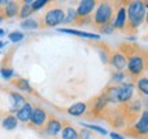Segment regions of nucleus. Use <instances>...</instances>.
<instances>
[{
	"mask_svg": "<svg viewBox=\"0 0 148 139\" xmlns=\"http://www.w3.org/2000/svg\"><path fill=\"white\" fill-rule=\"evenodd\" d=\"M95 7H96V1H93V0H84V1L79 3L78 8L75 11H77V15L78 17H86L93 11Z\"/></svg>",
	"mask_w": 148,
	"mask_h": 139,
	"instance_id": "7",
	"label": "nucleus"
},
{
	"mask_svg": "<svg viewBox=\"0 0 148 139\" xmlns=\"http://www.w3.org/2000/svg\"><path fill=\"white\" fill-rule=\"evenodd\" d=\"M62 139H79V135L73 127H66L62 131Z\"/></svg>",
	"mask_w": 148,
	"mask_h": 139,
	"instance_id": "19",
	"label": "nucleus"
},
{
	"mask_svg": "<svg viewBox=\"0 0 148 139\" xmlns=\"http://www.w3.org/2000/svg\"><path fill=\"white\" fill-rule=\"evenodd\" d=\"M64 17H66V14H64V11L62 8H52L44 17V25L49 28L56 26L59 24L64 22V19H66Z\"/></svg>",
	"mask_w": 148,
	"mask_h": 139,
	"instance_id": "3",
	"label": "nucleus"
},
{
	"mask_svg": "<svg viewBox=\"0 0 148 139\" xmlns=\"http://www.w3.org/2000/svg\"><path fill=\"white\" fill-rule=\"evenodd\" d=\"M145 19H147V24H148V11H147V15H145Z\"/></svg>",
	"mask_w": 148,
	"mask_h": 139,
	"instance_id": "34",
	"label": "nucleus"
},
{
	"mask_svg": "<svg viewBox=\"0 0 148 139\" xmlns=\"http://www.w3.org/2000/svg\"><path fill=\"white\" fill-rule=\"evenodd\" d=\"M126 21H127L126 10H125L123 7H121V8L118 10V12H116V15H115V21H114V28H115V29H123V26H125Z\"/></svg>",
	"mask_w": 148,
	"mask_h": 139,
	"instance_id": "14",
	"label": "nucleus"
},
{
	"mask_svg": "<svg viewBox=\"0 0 148 139\" xmlns=\"http://www.w3.org/2000/svg\"><path fill=\"white\" fill-rule=\"evenodd\" d=\"M59 32L69 33V35H74V36H79V37H85V39H93V40L100 39V36H99V35H96V33L82 32V30H75V29H59Z\"/></svg>",
	"mask_w": 148,
	"mask_h": 139,
	"instance_id": "13",
	"label": "nucleus"
},
{
	"mask_svg": "<svg viewBox=\"0 0 148 139\" xmlns=\"http://www.w3.org/2000/svg\"><path fill=\"white\" fill-rule=\"evenodd\" d=\"M134 132L136 135H147L148 134V110L143 112L141 117L138 118V121L134 124Z\"/></svg>",
	"mask_w": 148,
	"mask_h": 139,
	"instance_id": "6",
	"label": "nucleus"
},
{
	"mask_svg": "<svg viewBox=\"0 0 148 139\" xmlns=\"http://www.w3.org/2000/svg\"><path fill=\"white\" fill-rule=\"evenodd\" d=\"M8 39H10L12 43H18V41H21L22 39H23V33L21 32H11L8 35Z\"/></svg>",
	"mask_w": 148,
	"mask_h": 139,
	"instance_id": "24",
	"label": "nucleus"
},
{
	"mask_svg": "<svg viewBox=\"0 0 148 139\" xmlns=\"http://www.w3.org/2000/svg\"><path fill=\"white\" fill-rule=\"evenodd\" d=\"M126 14L129 28L137 29L144 22V18L147 15V6L143 1H132V3H129Z\"/></svg>",
	"mask_w": 148,
	"mask_h": 139,
	"instance_id": "1",
	"label": "nucleus"
},
{
	"mask_svg": "<svg viewBox=\"0 0 148 139\" xmlns=\"http://www.w3.org/2000/svg\"><path fill=\"white\" fill-rule=\"evenodd\" d=\"M1 21H3V17H1V15H0V22H1Z\"/></svg>",
	"mask_w": 148,
	"mask_h": 139,
	"instance_id": "36",
	"label": "nucleus"
},
{
	"mask_svg": "<svg viewBox=\"0 0 148 139\" xmlns=\"http://www.w3.org/2000/svg\"><path fill=\"white\" fill-rule=\"evenodd\" d=\"M60 129H62V124H60V121H59V120H56V118H51V120L48 121V124H47V132H48V135L55 136V135L58 134Z\"/></svg>",
	"mask_w": 148,
	"mask_h": 139,
	"instance_id": "16",
	"label": "nucleus"
},
{
	"mask_svg": "<svg viewBox=\"0 0 148 139\" xmlns=\"http://www.w3.org/2000/svg\"><path fill=\"white\" fill-rule=\"evenodd\" d=\"M127 69L132 76H138L144 69V59L140 55H132L127 61Z\"/></svg>",
	"mask_w": 148,
	"mask_h": 139,
	"instance_id": "4",
	"label": "nucleus"
},
{
	"mask_svg": "<svg viewBox=\"0 0 148 139\" xmlns=\"http://www.w3.org/2000/svg\"><path fill=\"white\" fill-rule=\"evenodd\" d=\"M48 1L47 0H37V1H32V8L33 11H36V10H40L41 7H44V6L47 4Z\"/></svg>",
	"mask_w": 148,
	"mask_h": 139,
	"instance_id": "25",
	"label": "nucleus"
},
{
	"mask_svg": "<svg viewBox=\"0 0 148 139\" xmlns=\"http://www.w3.org/2000/svg\"><path fill=\"white\" fill-rule=\"evenodd\" d=\"M77 18V11H74L73 8H69V11H67V18L64 19V22H71L74 21Z\"/></svg>",
	"mask_w": 148,
	"mask_h": 139,
	"instance_id": "28",
	"label": "nucleus"
},
{
	"mask_svg": "<svg viewBox=\"0 0 148 139\" xmlns=\"http://www.w3.org/2000/svg\"><path fill=\"white\" fill-rule=\"evenodd\" d=\"M114 25H111V24H107V25H103V26H100V32L101 33H107V35H110V33L114 32Z\"/></svg>",
	"mask_w": 148,
	"mask_h": 139,
	"instance_id": "27",
	"label": "nucleus"
},
{
	"mask_svg": "<svg viewBox=\"0 0 148 139\" xmlns=\"http://www.w3.org/2000/svg\"><path fill=\"white\" fill-rule=\"evenodd\" d=\"M5 43H0V47H3V46H4Z\"/></svg>",
	"mask_w": 148,
	"mask_h": 139,
	"instance_id": "35",
	"label": "nucleus"
},
{
	"mask_svg": "<svg viewBox=\"0 0 148 139\" xmlns=\"http://www.w3.org/2000/svg\"><path fill=\"white\" fill-rule=\"evenodd\" d=\"M85 110H86V105H85L84 102H78V103H74L71 106L67 109V113L71 114V116H75V117H78L81 114H84Z\"/></svg>",
	"mask_w": 148,
	"mask_h": 139,
	"instance_id": "17",
	"label": "nucleus"
},
{
	"mask_svg": "<svg viewBox=\"0 0 148 139\" xmlns=\"http://www.w3.org/2000/svg\"><path fill=\"white\" fill-rule=\"evenodd\" d=\"M82 136H84V139H92V135L88 131H82Z\"/></svg>",
	"mask_w": 148,
	"mask_h": 139,
	"instance_id": "31",
	"label": "nucleus"
},
{
	"mask_svg": "<svg viewBox=\"0 0 148 139\" xmlns=\"http://www.w3.org/2000/svg\"><path fill=\"white\" fill-rule=\"evenodd\" d=\"M110 136H111L112 139H123V138L121 136V135H119V134H115V132H111Z\"/></svg>",
	"mask_w": 148,
	"mask_h": 139,
	"instance_id": "32",
	"label": "nucleus"
},
{
	"mask_svg": "<svg viewBox=\"0 0 148 139\" xmlns=\"http://www.w3.org/2000/svg\"><path fill=\"white\" fill-rule=\"evenodd\" d=\"M118 91H119V94H118L119 102H127L132 99L133 92H134V87L130 83H122V84L118 86Z\"/></svg>",
	"mask_w": 148,
	"mask_h": 139,
	"instance_id": "5",
	"label": "nucleus"
},
{
	"mask_svg": "<svg viewBox=\"0 0 148 139\" xmlns=\"http://www.w3.org/2000/svg\"><path fill=\"white\" fill-rule=\"evenodd\" d=\"M45 118H47L45 112H44L42 109H40V107H37V109H34V110H33L32 118H30V123H32L33 125L40 127V125H42V124L45 123Z\"/></svg>",
	"mask_w": 148,
	"mask_h": 139,
	"instance_id": "12",
	"label": "nucleus"
},
{
	"mask_svg": "<svg viewBox=\"0 0 148 139\" xmlns=\"http://www.w3.org/2000/svg\"><path fill=\"white\" fill-rule=\"evenodd\" d=\"M137 88L138 91L144 94L145 96H148V77H141L137 80Z\"/></svg>",
	"mask_w": 148,
	"mask_h": 139,
	"instance_id": "21",
	"label": "nucleus"
},
{
	"mask_svg": "<svg viewBox=\"0 0 148 139\" xmlns=\"http://www.w3.org/2000/svg\"><path fill=\"white\" fill-rule=\"evenodd\" d=\"M84 127H86V128L89 129H93V131H96V132H99V134L101 135H107V131L104 128H101V127H97V125H89V124H84Z\"/></svg>",
	"mask_w": 148,
	"mask_h": 139,
	"instance_id": "26",
	"label": "nucleus"
},
{
	"mask_svg": "<svg viewBox=\"0 0 148 139\" xmlns=\"http://www.w3.org/2000/svg\"><path fill=\"white\" fill-rule=\"evenodd\" d=\"M3 35H4V32H3V30L0 29V36H3Z\"/></svg>",
	"mask_w": 148,
	"mask_h": 139,
	"instance_id": "33",
	"label": "nucleus"
},
{
	"mask_svg": "<svg viewBox=\"0 0 148 139\" xmlns=\"http://www.w3.org/2000/svg\"><path fill=\"white\" fill-rule=\"evenodd\" d=\"M118 94H119L118 87L112 86V87H108V88H107L106 92L103 94V96H104V99H106L107 102H110V103H116V102H119Z\"/></svg>",
	"mask_w": 148,
	"mask_h": 139,
	"instance_id": "15",
	"label": "nucleus"
},
{
	"mask_svg": "<svg viewBox=\"0 0 148 139\" xmlns=\"http://www.w3.org/2000/svg\"><path fill=\"white\" fill-rule=\"evenodd\" d=\"M10 96H11V110L12 112H18L19 109L25 106V98L21 95V94H16V92H10Z\"/></svg>",
	"mask_w": 148,
	"mask_h": 139,
	"instance_id": "10",
	"label": "nucleus"
},
{
	"mask_svg": "<svg viewBox=\"0 0 148 139\" xmlns=\"http://www.w3.org/2000/svg\"><path fill=\"white\" fill-rule=\"evenodd\" d=\"M12 84L16 87V88H19V90H25V91H32V88L29 86V83L26 80H23V79H16V80H12Z\"/></svg>",
	"mask_w": 148,
	"mask_h": 139,
	"instance_id": "22",
	"label": "nucleus"
},
{
	"mask_svg": "<svg viewBox=\"0 0 148 139\" xmlns=\"http://www.w3.org/2000/svg\"><path fill=\"white\" fill-rule=\"evenodd\" d=\"M112 12H114V10H112L111 3L103 1L96 8V12H95V15H93V21H95L96 25H100V26L107 25V24H110Z\"/></svg>",
	"mask_w": 148,
	"mask_h": 139,
	"instance_id": "2",
	"label": "nucleus"
},
{
	"mask_svg": "<svg viewBox=\"0 0 148 139\" xmlns=\"http://www.w3.org/2000/svg\"><path fill=\"white\" fill-rule=\"evenodd\" d=\"M33 110H34V109H33V106L30 105V103H25V106L16 112V120H19V121H22V123L30 121Z\"/></svg>",
	"mask_w": 148,
	"mask_h": 139,
	"instance_id": "9",
	"label": "nucleus"
},
{
	"mask_svg": "<svg viewBox=\"0 0 148 139\" xmlns=\"http://www.w3.org/2000/svg\"><path fill=\"white\" fill-rule=\"evenodd\" d=\"M122 79H123V73H122V72H118L116 75L112 76V81H118V83H122Z\"/></svg>",
	"mask_w": 148,
	"mask_h": 139,
	"instance_id": "30",
	"label": "nucleus"
},
{
	"mask_svg": "<svg viewBox=\"0 0 148 139\" xmlns=\"http://www.w3.org/2000/svg\"><path fill=\"white\" fill-rule=\"evenodd\" d=\"M0 73H1V76H3L4 79H10L11 76H12V69H11V68H1V69H0Z\"/></svg>",
	"mask_w": 148,
	"mask_h": 139,
	"instance_id": "29",
	"label": "nucleus"
},
{
	"mask_svg": "<svg viewBox=\"0 0 148 139\" xmlns=\"http://www.w3.org/2000/svg\"><path fill=\"white\" fill-rule=\"evenodd\" d=\"M21 28H25V29H37L38 28V22L33 18H27L25 21H22Z\"/></svg>",
	"mask_w": 148,
	"mask_h": 139,
	"instance_id": "23",
	"label": "nucleus"
},
{
	"mask_svg": "<svg viewBox=\"0 0 148 139\" xmlns=\"http://www.w3.org/2000/svg\"><path fill=\"white\" fill-rule=\"evenodd\" d=\"M32 12H33L32 1H25V4L22 6V8L19 10V17H21V18H25V19H27V18H30Z\"/></svg>",
	"mask_w": 148,
	"mask_h": 139,
	"instance_id": "18",
	"label": "nucleus"
},
{
	"mask_svg": "<svg viewBox=\"0 0 148 139\" xmlns=\"http://www.w3.org/2000/svg\"><path fill=\"white\" fill-rule=\"evenodd\" d=\"M18 125V120H16V117H14V116H8V117H5L4 120H3V128L4 129H8V131H11V129H14Z\"/></svg>",
	"mask_w": 148,
	"mask_h": 139,
	"instance_id": "20",
	"label": "nucleus"
},
{
	"mask_svg": "<svg viewBox=\"0 0 148 139\" xmlns=\"http://www.w3.org/2000/svg\"><path fill=\"white\" fill-rule=\"evenodd\" d=\"M110 62H111V65H112L116 70H122L127 65V59L125 58V55H123V54L115 53V54H112Z\"/></svg>",
	"mask_w": 148,
	"mask_h": 139,
	"instance_id": "11",
	"label": "nucleus"
},
{
	"mask_svg": "<svg viewBox=\"0 0 148 139\" xmlns=\"http://www.w3.org/2000/svg\"><path fill=\"white\" fill-rule=\"evenodd\" d=\"M19 12V7L15 1H5V6L3 7V10L0 12V15L3 18H12V17H16Z\"/></svg>",
	"mask_w": 148,
	"mask_h": 139,
	"instance_id": "8",
	"label": "nucleus"
}]
</instances>
